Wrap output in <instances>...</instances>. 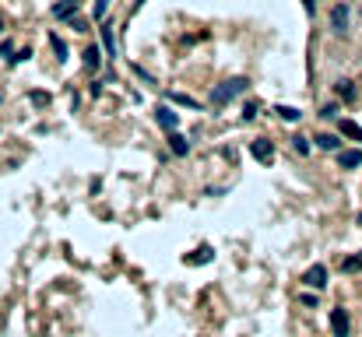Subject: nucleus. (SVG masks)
<instances>
[{
    "label": "nucleus",
    "instance_id": "nucleus-29",
    "mask_svg": "<svg viewBox=\"0 0 362 337\" xmlns=\"http://www.w3.org/2000/svg\"><path fill=\"white\" fill-rule=\"evenodd\" d=\"M302 7H306V11L313 14V7H316V0H302Z\"/></svg>",
    "mask_w": 362,
    "mask_h": 337
},
{
    "label": "nucleus",
    "instance_id": "nucleus-10",
    "mask_svg": "<svg viewBox=\"0 0 362 337\" xmlns=\"http://www.w3.org/2000/svg\"><path fill=\"white\" fill-rule=\"evenodd\" d=\"M338 130H341V137H348V140H362V127L355 123V120H341Z\"/></svg>",
    "mask_w": 362,
    "mask_h": 337
},
{
    "label": "nucleus",
    "instance_id": "nucleus-1",
    "mask_svg": "<svg viewBox=\"0 0 362 337\" xmlns=\"http://www.w3.org/2000/svg\"><path fill=\"white\" fill-rule=\"evenodd\" d=\"M246 88H250V81H246V77H232V81H225V84L211 88V102H215V106H225V102H232L236 95H243Z\"/></svg>",
    "mask_w": 362,
    "mask_h": 337
},
{
    "label": "nucleus",
    "instance_id": "nucleus-14",
    "mask_svg": "<svg viewBox=\"0 0 362 337\" xmlns=\"http://www.w3.org/2000/svg\"><path fill=\"white\" fill-rule=\"evenodd\" d=\"M81 57H84V67H88V70H99V64H102V53H99V46H88Z\"/></svg>",
    "mask_w": 362,
    "mask_h": 337
},
{
    "label": "nucleus",
    "instance_id": "nucleus-25",
    "mask_svg": "<svg viewBox=\"0 0 362 337\" xmlns=\"http://www.w3.org/2000/svg\"><path fill=\"white\" fill-rule=\"evenodd\" d=\"M106 11H109V0H95V7H92V14H95V18H102Z\"/></svg>",
    "mask_w": 362,
    "mask_h": 337
},
{
    "label": "nucleus",
    "instance_id": "nucleus-8",
    "mask_svg": "<svg viewBox=\"0 0 362 337\" xmlns=\"http://www.w3.org/2000/svg\"><path fill=\"white\" fill-rule=\"evenodd\" d=\"M77 4H81V0H60V4H53V18H60V21H71L74 11H77Z\"/></svg>",
    "mask_w": 362,
    "mask_h": 337
},
{
    "label": "nucleus",
    "instance_id": "nucleus-21",
    "mask_svg": "<svg viewBox=\"0 0 362 337\" xmlns=\"http://www.w3.org/2000/svg\"><path fill=\"white\" fill-rule=\"evenodd\" d=\"M257 113H260V102H250V106L243 109V120H257Z\"/></svg>",
    "mask_w": 362,
    "mask_h": 337
},
{
    "label": "nucleus",
    "instance_id": "nucleus-19",
    "mask_svg": "<svg viewBox=\"0 0 362 337\" xmlns=\"http://www.w3.org/2000/svg\"><path fill=\"white\" fill-rule=\"evenodd\" d=\"M292 148H295V155H309V137L295 134V137H292Z\"/></svg>",
    "mask_w": 362,
    "mask_h": 337
},
{
    "label": "nucleus",
    "instance_id": "nucleus-15",
    "mask_svg": "<svg viewBox=\"0 0 362 337\" xmlns=\"http://www.w3.org/2000/svg\"><path fill=\"white\" fill-rule=\"evenodd\" d=\"M165 99H169L172 106H187V109H197V102H194L190 95H179V91H165Z\"/></svg>",
    "mask_w": 362,
    "mask_h": 337
},
{
    "label": "nucleus",
    "instance_id": "nucleus-20",
    "mask_svg": "<svg viewBox=\"0 0 362 337\" xmlns=\"http://www.w3.org/2000/svg\"><path fill=\"white\" fill-rule=\"evenodd\" d=\"M341 270H345V274H355V270H362V257H348V260L341 264Z\"/></svg>",
    "mask_w": 362,
    "mask_h": 337
},
{
    "label": "nucleus",
    "instance_id": "nucleus-22",
    "mask_svg": "<svg viewBox=\"0 0 362 337\" xmlns=\"http://www.w3.org/2000/svg\"><path fill=\"white\" fill-rule=\"evenodd\" d=\"M25 60H32V50H18V53L11 57V64H25Z\"/></svg>",
    "mask_w": 362,
    "mask_h": 337
},
{
    "label": "nucleus",
    "instance_id": "nucleus-17",
    "mask_svg": "<svg viewBox=\"0 0 362 337\" xmlns=\"http://www.w3.org/2000/svg\"><path fill=\"white\" fill-rule=\"evenodd\" d=\"M50 46H53V53H57L60 64H64V60H67V42H64L60 35H50Z\"/></svg>",
    "mask_w": 362,
    "mask_h": 337
},
{
    "label": "nucleus",
    "instance_id": "nucleus-11",
    "mask_svg": "<svg viewBox=\"0 0 362 337\" xmlns=\"http://www.w3.org/2000/svg\"><path fill=\"white\" fill-rule=\"evenodd\" d=\"M316 148H324V151H341V134H320L316 137Z\"/></svg>",
    "mask_w": 362,
    "mask_h": 337
},
{
    "label": "nucleus",
    "instance_id": "nucleus-26",
    "mask_svg": "<svg viewBox=\"0 0 362 337\" xmlns=\"http://www.w3.org/2000/svg\"><path fill=\"white\" fill-rule=\"evenodd\" d=\"M11 53H14V42H11V39H4V42H0V57H7V60H11Z\"/></svg>",
    "mask_w": 362,
    "mask_h": 337
},
{
    "label": "nucleus",
    "instance_id": "nucleus-9",
    "mask_svg": "<svg viewBox=\"0 0 362 337\" xmlns=\"http://www.w3.org/2000/svg\"><path fill=\"white\" fill-rule=\"evenodd\" d=\"M169 148H172V155H176V158H183V155L190 151V140L176 130V134H169Z\"/></svg>",
    "mask_w": 362,
    "mask_h": 337
},
{
    "label": "nucleus",
    "instance_id": "nucleus-6",
    "mask_svg": "<svg viewBox=\"0 0 362 337\" xmlns=\"http://www.w3.org/2000/svg\"><path fill=\"white\" fill-rule=\"evenodd\" d=\"M338 165H341V169H359L362 165V148H341V151H338Z\"/></svg>",
    "mask_w": 362,
    "mask_h": 337
},
{
    "label": "nucleus",
    "instance_id": "nucleus-7",
    "mask_svg": "<svg viewBox=\"0 0 362 337\" xmlns=\"http://www.w3.org/2000/svg\"><path fill=\"white\" fill-rule=\"evenodd\" d=\"M331 330H334V337H348V309H334L331 313Z\"/></svg>",
    "mask_w": 362,
    "mask_h": 337
},
{
    "label": "nucleus",
    "instance_id": "nucleus-23",
    "mask_svg": "<svg viewBox=\"0 0 362 337\" xmlns=\"http://www.w3.org/2000/svg\"><path fill=\"white\" fill-rule=\"evenodd\" d=\"M32 102L35 106H50V91H32Z\"/></svg>",
    "mask_w": 362,
    "mask_h": 337
},
{
    "label": "nucleus",
    "instance_id": "nucleus-13",
    "mask_svg": "<svg viewBox=\"0 0 362 337\" xmlns=\"http://www.w3.org/2000/svg\"><path fill=\"white\" fill-rule=\"evenodd\" d=\"M211 260H215L211 246H201V250H194V253L187 257V264H211Z\"/></svg>",
    "mask_w": 362,
    "mask_h": 337
},
{
    "label": "nucleus",
    "instance_id": "nucleus-5",
    "mask_svg": "<svg viewBox=\"0 0 362 337\" xmlns=\"http://www.w3.org/2000/svg\"><path fill=\"white\" fill-rule=\"evenodd\" d=\"M331 28H334L338 35L348 32V4H334V11H331Z\"/></svg>",
    "mask_w": 362,
    "mask_h": 337
},
{
    "label": "nucleus",
    "instance_id": "nucleus-28",
    "mask_svg": "<svg viewBox=\"0 0 362 337\" xmlns=\"http://www.w3.org/2000/svg\"><path fill=\"white\" fill-rule=\"evenodd\" d=\"M134 70H138V77H141V81H145V84H151V81H155V77H151V74H148L145 67H134Z\"/></svg>",
    "mask_w": 362,
    "mask_h": 337
},
{
    "label": "nucleus",
    "instance_id": "nucleus-27",
    "mask_svg": "<svg viewBox=\"0 0 362 337\" xmlns=\"http://www.w3.org/2000/svg\"><path fill=\"white\" fill-rule=\"evenodd\" d=\"M299 302H302V306H309V309H316V295H302Z\"/></svg>",
    "mask_w": 362,
    "mask_h": 337
},
{
    "label": "nucleus",
    "instance_id": "nucleus-4",
    "mask_svg": "<svg viewBox=\"0 0 362 337\" xmlns=\"http://www.w3.org/2000/svg\"><path fill=\"white\" fill-rule=\"evenodd\" d=\"M302 284L313 288V292H320V288L327 284V267H324V264H313V267L302 274Z\"/></svg>",
    "mask_w": 362,
    "mask_h": 337
},
{
    "label": "nucleus",
    "instance_id": "nucleus-3",
    "mask_svg": "<svg viewBox=\"0 0 362 337\" xmlns=\"http://www.w3.org/2000/svg\"><path fill=\"white\" fill-rule=\"evenodd\" d=\"M155 123H158L165 134H176V127H179V113H172L169 106H158V109H155Z\"/></svg>",
    "mask_w": 362,
    "mask_h": 337
},
{
    "label": "nucleus",
    "instance_id": "nucleus-12",
    "mask_svg": "<svg viewBox=\"0 0 362 337\" xmlns=\"http://www.w3.org/2000/svg\"><path fill=\"white\" fill-rule=\"evenodd\" d=\"M275 113H278V120H285V123H299V120H302V113H299L295 106H275Z\"/></svg>",
    "mask_w": 362,
    "mask_h": 337
},
{
    "label": "nucleus",
    "instance_id": "nucleus-24",
    "mask_svg": "<svg viewBox=\"0 0 362 337\" xmlns=\"http://www.w3.org/2000/svg\"><path fill=\"white\" fill-rule=\"evenodd\" d=\"M320 116H324V120H334V116H341V113H338V106L331 102V106H324V109H320Z\"/></svg>",
    "mask_w": 362,
    "mask_h": 337
},
{
    "label": "nucleus",
    "instance_id": "nucleus-18",
    "mask_svg": "<svg viewBox=\"0 0 362 337\" xmlns=\"http://www.w3.org/2000/svg\"><path fill=\"white\" fill-rule=\"evenodd\" d=\"M338 95H341L345 102H355V84H352V81H338Z\"/></svg>",
    "mask_w": 362,
    "mask_h": 337
},
{
    "label": "nucleus",
    "instance_id": "nucleus-2",
    "mask_svg": "<svg viewBox=\"0 0 362 337\" xmlns=\"http://www.w3.org/2000/svg\"><path fill=\"white\" fill-rule=\"evenodd\" d=\"M250 155H253L257 162L271 165V162H275V144H271L267 137H257V140H250Z\"/></svg>",
    "mask_w": 362,
    "mask_h": 337
},
{
    "label": "nucleus",
    "instance_id": "nucleus-16",
    "mask_svg": "<svg viewBox=\"0 0 362 337\" xmlns=\"http://www.w3.org/2000/svg\"><path fill=\"white\" fill-rule=\"evenodd\" d=\"M102 46H106L109 57H116V39H113V28L109 25H102Z\"/></svg>",
    "mask_w": 362,
    "mask_h": 337
}]
</instances>
